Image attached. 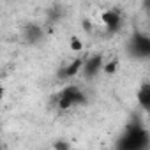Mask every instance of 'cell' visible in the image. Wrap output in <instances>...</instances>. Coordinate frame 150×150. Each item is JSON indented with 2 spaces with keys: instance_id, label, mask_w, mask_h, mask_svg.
<instances>
[{
  "instance_id": "cell-11",
  "label": "cell",
  "mask_w": 150,
  "mask_h": 150,
  "mask_svg": "<svg viewBox=\"0 0 150 150\" xmlns=\"http://www.w3.org/2000/svg\"><path fill=\"white\" fill-rule=\"evenodd\" d=\"M0 150H2V139H0Z\"/></svg>"
},
{
  "instance_id": "cell-7",
  "label": "cell",
  "mask_w": 150,
  "mask_h": 150,
  "mask_svg": "<svg viewBox=\"0 0 150 150\" xmlns=\"http://www.w3.org/2000/svg\"><path fill=\"white\" fill-rule=\"evenodd\" d=\"M69 48H71V51H74V53H80V51L83 50L81 39L76 37V35H72V37H71V42H69Z\"/></svg>"
},
{
  "instance_id": "cell-10",
  "label": "cell",
  "mask_w": 150,
  "mask_h": 150,
  "mask_svg": "<svg viewBox=\"0 0 150 150\" xmlns=\"http://www.w3.org/2000/svg\"><path fill=\"white\" fill-rule=\"evenodd\" d=\"M4 97H6V87H4V85H0V103L4 101Z\"/></svg>"
},
{
  "instance_id": "cell-2",
  "label": "cell",
  "mask_w": 150,
  "mask_h": 150,
  "mask_svg": "<svg viewBox=\"0 0 150 150\" xmlns=\"http://www.w3.org/2000/svg\"><path fill=\"white\" fill-rule=\"evenodd\" d=\"M104 65V57L103 55H90L87 58H83V65H81V74L85 80H94L97 74L103 71Z\"/></svg>"
},
{
  "instance_id": "cell-9",
  "label": "cell",
  "mask_w": 150,
  "mask_h": 150,
  "mask_svg": "<svg viewBox=\"0 0 150 150\" xmlns=\"http://www.w3.org/2000/svg\"><path fill=\"white\" fill-rule=\"evenodd\" d=\"M53 150H71V146H69V143L67 141H55L53 143Z\"/></svg>"
},
{
  "instance_id": "cell-1",
  "label": "cell",
  "mask_w": 150,
  "mask_h": 150,
  "mask_svg": "<svg viewBox=\"0 0 150 150\" xmlns=\"http://www.w3.org/2000/svg\"><path fill=\"white\" fill-rule=\"evenodd\" d=\"M85 99L87 97H85L83 90L78 85H65L64 90L57 97V106H58V110L64 111V110H71L78 104H83Z\"/></svg>"
},
{
  "instance_id": "cell-4",
  "label": "cell",
  "mask_w": 150,
  "mask_h": 150,
  "mask_svg": "<svg viewBox=\"0 0 150 150\" xmlns=\"http://www.w3.org/2000/svg\"><path fill=\"white\" fill-rule=\"evenodd\" d=\"M23 39L27 41V44H37L44 39V30L35 23H28L23 28Z\"/></svg>"
},
{
  "instance_id": "cell-3",
  "label": "cell",
  "mask_w": 150,
  "mask_h": 150,
  "mask_svg": "<svg viewBox=\"0 0 150 150\" xmlns=\"http://www.w3.org/2000/svg\"><path fill=\"white\" fill-rule=\"evenodd\" d=\"M81 65H83V57H76L72 58L71 62H67L65 65H62L57 72L58 80H71L74 76H78L81 72Z\"/></svg>"
},
{
  "instance_id": "cell-8",
  "label": "cell",
  "mask_w": 150,
  "mask_h": 150,
  "mask_svg": "<svg viewBox=\"0 0 150 150\" xmlns=\"http://www.w3.org/2000/svg\"><path fill=\"white\" fill-rule=\"evenodd\" d=\"M117 67H118V62H117V60H111V62H104L103 71H104L106 74H113V72L117 71Z\"/></svg>"
},
{
  "instance_id": "cell-5",
  "label": "cell",
  "mask_w": 150,
  "mask_h": 150,
  "mask_svg": "<svg viewBox=\"0 0 150 150\" xmlns=\"http://www.w3.org/2000/svg\"><path fill=\"white\" fill-rule=\"evenodd\" d=\"M103 21H104V25H106L110 30H118V27H120V23H122V18H120V14L115 13V11H106V13L103 14Z\"/></svg>"
},
{
  "instance_id": "cell-6",
  "label": "cell",
  "mask_w": 150,
  "mask_h": 150,
  "mask_svg": "<svg viewBox=\"0 0 150 150\" xmlns=\"http://www.w3.org/2000/svg\"><path fill=\"white\" fill-rule=\"evenodd\" d=\"M138 103H139V106L145 110V111H148L150 110V87L145 83L141 88H139V92H138Z\"/></svg>"
}]
</instances>
